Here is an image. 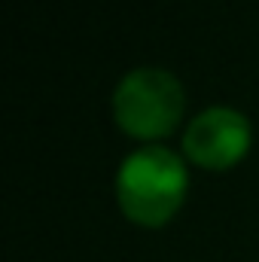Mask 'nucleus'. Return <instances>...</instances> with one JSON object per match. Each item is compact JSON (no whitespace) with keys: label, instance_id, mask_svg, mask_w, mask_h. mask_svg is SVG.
Instances as JSON below:
<instances>
[{"label":"nucleus","instance_id":"obj_1","mask_svg":"<svg viewBox=\"0 0 259 262\" xmlns=\"http://www.w3.org/2000/svg\"><path fill=\"white\" fill-rule=\"evenodd\" d=\"M186 192V168L165 146L131 152L116 174V195L134 223L162 226L174 216Z\"/></svg>","mask_w":259,"mask_h":262},{"label":"nucleus","instance_id":"obj_2","mask_svg":"<svg viewBox=\"0 0 259 262\" xmlns=\"http://www.w3.org/2000/svg\"><path fill=\"white\" fill-rule=\"evenodd\" d=\"M113 113L116 122L134 137H162L183 113V89L168 70H131L113 92Z\"/></svg>","mask_w":259,"mask_h":262},{"label":"nucleus","instance_id":"obj_3","mask_svg":"<svg viewBox=\"0 0 259 262\" xmlns=\"http://www.w3.org/2000/svg\"><path fill=\"white\" fill-rule=\"evenodd\" d=\"M250 146V122L232 107H207L198 113L183 137L186 156L204 168H226Z\"/></svg>","mask_w":259,"mask_h":262}]
</instances>
